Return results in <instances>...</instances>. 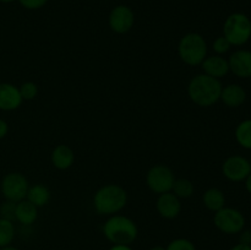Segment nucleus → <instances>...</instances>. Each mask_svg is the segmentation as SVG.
<instances>
[{
  "label": "nucleus",
  "instance_id": "f257e3e1",
  "mask_svg": "<svg viewBox=\"0 0 251 250\" xmlns=\"http://www.w3.org/2000/svg\"><path fill=\"white\" fill-rule=\"evenodd\" d=\"M222 87L221 80L203 73L198 74L189 81L188 96L194 104L201 108H208L220 102Z\"/></svg>",
  "mask_w": 251,
  "mask_h": 250
},
{
  "label": "nucleus",
  "instance_id": "f03ea898",
  "mask_svg": "<svg viewBox=\"0 0 251 250\" xmlns=\"http://www.w3.org/2000/svg\"><path fill=\"white\" fill-rule=\"evenodd\" d=\"M103 235L112 245H131L139 235V228L134 220L124 215L108 217L102 227Z\"/></svg>",
  "mask_w": 251,
  "mask_h": 250
},
{
  "label": "nucleus",
  "instance_id": "7ed1b4c3",
  "mask_svg": "<svg viewBox=\"0 0 251 250\" xmlns=\"http://www.w3.org/2000/svg\"><path fill=\"white\" fill-rule=\"evenodd\" d=\"M126 203V190L118 184H105L93 195V208L100 216L117 215Z\"/></svg>",
  "mask_w": 251,
  "mask_h": 250
},
{
  "label": "nucleus",
  "instance_id": "20e7f679",
  "mask_svg": "<svg viewBox=\"0 0 251 250\" xmlns=\"http://www.w3.org/2000/svg\"><path fill=\"white\" fill-rule=\"evenodd\" d=\"M208 46L205 37L198 32L184 34L178 43V55L184 64L189 66L201 65L208 55Z\"/></svg>",
  "mask_w": 251,
  "mask_h": 250
},
{
  "label": "nucleus",
  "instance_id": "39448f33",
  "mask_svg": "<svg viewBox=\"0 0 251 250\" xmlns=\"http://www.w3.org/2000/svg\"><path fill=\"white\" fill-rule=\"evenodd\" d=\"M232 47H242L251 38V20L244 12H233L223 22V34Z\"/></svg>",
  "mask_w": 251,
  "mask_h": 250
},
{
  "label": "nucleus",
  "instance_id": "423d86ee",
  "mask_svg": "<svg viewBox=\"0 0 251 250\" xmlns=\"http://www.w3.org/2000/svg\"><path fill=\"white\" fill-rule=\"evenodd\" d=\"M245 216L238 208L225 206L213 213V225L225 234H239L245 228Z\"/></svg>",
  "mask_w": 251,
  "mask_h": 250
},
{
  "label": "nucleus",
  "instance_id": "0eeeda50",
  "mask_svg": "<svg viewBox=\"0 0 251 250\" xmlns=\"http://www.w3.org/2000/svg\"><path fill=\"white\" fill-rule=\"evenodd\" d=\"M174 180H176L174 172L166 164H154L147 171V188L157 195L172 191Z\"/></svg>",
  "mask_w": 251,
  "mask_h": 250
},
{
  "label": "nucleus",
  "instance_id": "6e6552de",
  "mask_svg": "<svg viewBox=\"0 0 251 250\" xmlns=\"http://www.w3.org/2000/svg\"><path fill=\"white\" fill-rule=\"evenodd\" d=\"M28 188V180L20 172H10L5 174L0 183V190L4 199L12 202H19L26 199Z\"/></svg>",
  "mask_w": 251,
  "mask_h": 250
},
{
  "label": "nucleus",
  "instance_id": "1a4fd4ad",
  "mask_svg": "<svg viewBox=\"0 0 251 250\" xmlns=\"http://www.w3.org/2000/svg\"><path fill=\"white\" fill-rule=\"evenodd\" d=\"M109 28L117 34H125L132 29L135 25V14L127 5L120 4L113 7L108 17Z\"/></svg>",
  "mask_w": 251,
  "mask_h": 250
},
{
  "label": "nucleus",
  "instance_id": "9d476101",
  "mask_svg": "<svg viewBox=\"0 0 251 250\" xmlns=\"http://www.w3.org/2000/svg\"><path fill=\"white\" fill-rule=\"evenodd\" d=\"M251 173L250 159L247 157L233 154L225 159L222 163V174L226 179L234 183L244 181L245 178Z\"/></svg>",
  "mask_w": 251,
  "mask_h": 250
},
{
  "label": "nucleus",
  "instance_id": "9b49d317",
  "mask_svg": "<svg viewBox=\"0 0 251 250\" xmlns=\"http://www.w3.org/2000/svg\"><path fill=\"white\" fill-rule=\"evenodd\" d=\"M181 200L172 191L159 194L156 201V210L164 220H174L181 212Z\"/></svg>",
  "mask_w": 251,
  "mask_h": 250
},
{
  "label": "nucleus",
  "instance_id": "f8f14e48",
  "mask_svg": "<svg viewBox=\"0 0 251 250\" xmlns=\"http://www.w3.org/2000/svg\"><path fill=\"white\" fill-rule=\"evenodd\" d=\"M229 71L239 78L251 77V50L238 49L228 58Z\"/></svg>",
  "mask_w": 251,
  "mask_h": 250
},
{
  "label": "nucleus",
  "instance_id": "ddd939ff",
  "mask_svg": "<svg viewBox=\"0 0 251 250\" xmlns=\"http://www.w3.org/2000/svg\"><path fill=\"white\" fill-rule=\"evenodd\" d=\"M22 100L19 86L10 82H0V110L12 112L21 107Z\"/></svg>",
  "mask_w": 251,
  "mask_h": 250
},
{
  "label": "nucleus",
  "instance_id": "4468645a",
  "mask_svg": "<svg viewBox=\"0 0 251 250\" xmlns=\"http://www.w3.org/2000/svg\"><path fill=\"white\" fill-rule=\"evenodd\" d=\"M200 66L202 69L203 74L211 76V77L217 78V80L226 77L228 73H230L228 59L225 58L223 55H217V54L206 56L205 60L201 63Z\"/></svg>",
  "mask_w": 251,
  "mask_h": 250
},
{
  "label": "nucleus",
  "instance_id": "2eb2a0df",
  "mask_svg": "<svg viewBox=\"0 0 251 250\" xmlns=\"http://www.w3.org/2000/svg\"><path fill=\"white\" fill-rule=\"evenodd\" d=\"M220 100L228 108H239L247 100V91L238 83H229L222 87Z\"/></svg>",
  "mask_w": 251,
  "mask_h": 250
},
{
  "label": "nucleus",
  "instance_id": "dca6fc26",
  "mask_svg": "<svg viewBox=\"0 0 251 250\" xmlns=\"http://www.w3.org/2000/svg\"><path fill=\"white\" fill-rule=\"evenodd\" d=\"M51 164L59 171H66L75 163V152L65 144L56 145L51 151Z\"/></svg>",
  "mask_w": 251,
  "mask_h": 250
},
{
  "label": "nucleus",
  "instance_id": "f3484780",
  "mask_svg": "<svg viewBox=\"0 0 251 250\" xmlns=\"http://www.w3.org/2000/svg\"><path fill=\"white\" fill-rule=\"evenodd\" d=\"M38 218V208L29 202L28 200H24L16 202V210H15V221L25 227H29L33 225Z\"/></svg>",
  "mask_w": 251,
  "mask_h": 250
},
{
  "label": "nucleus",
  "instance_id": "a211bd4d",
  "mask_svg": "<svg viewBox=\"0 0 251 250\" xmlns=\"http://www.w3.org/2000/svg\"><path fill=\"white\" fill-rule=\"evenodd\" d=\"M50 190H49L48 186H46L44 184H33V185H29L28 191H27L26 200H28L29 202L33 203L37 208L44 207L46 205H48V202L50 201Z\"/></svg>",
  "mask_w": 251,
  "mask_h": 250
},
{
  "label": "nucleus",
  "instance_id": "6ab92c4d",
  "mask_svg": "<svg viewBox=\"0 0 251 250\" xmlns=\"http://www.w3.org/2000/svg\"><path fill=\"white\" fill-rule=\"evenodd\" d=\"M203 206L211 212H217L226 206V195L221 189L210 188L202 195Z\"/></svg>",
  "mask_w": 251,
  "mask_h": 250
},
{
  "label": "nucleus",
  "instance_id": "aec40b11",
  "mask_svg": "<svg viewBox=\"0 0 251 250\" xmlns=\"http://www.w3.org/2000/svg\"><path fill=\"white\" fill-rule=\"evenodd\" d=\"M234 136L239 146L245 150H251V119L243 120L237 125Z\"/></svg>",
  "mask_w": 251,
  "mask_h": 250
},
{
  "label": "nucleus",
  "instance_id": "412c9836",
  "mask_svg": "<svg viewBox=\"0 0 251 250\" xmlns=\"http://www.w3.org/2000/svg\"><path fill=\"white\" fill-rule=\"evenodd\" d=\"M194 191H195V186H194L193 181L190 179L186 178H176L172 188V193L176 196H178L180 200L183 199H189L193 196Z\"/></svg>",
  "mask_w": 251,
  "mask_h": 250
},
{
  "label": "nucleus",
  "instance_id": "4be33fe9",
  "mask_svg": "<svg viewBox=\"0 0 251 250\" xmlns=\"http://www.w3.org/2000/svg\"><path fill=\"white\" fill-rule=\"evenodd\" d=\"M16 235V227L14 222L5 218H0V248L11 245Z\"/></svg>",
  "mask_w": 251,
  "mask_h": 250
},
{
  "label": "nucleus",
  "instance_id": "5701e85b",
  "mask_svg": "<svg viewBox=\"0 0 251 250\" xmlns=\"http://www.w3.org/2000/svg\"><path fill=\"white\" fill-rule=\"evenodd\" d=\"M20 95L24 100H33L38 96V86L33 81H26L19 86Z\"/></svg>",
  "mask_w": 251,
  "mask_h": 250
},
{
  "label": "nucleus",
  "instance_id": "b1692460",
  "mask_svg": "<svg viewBox=\"0 0 251 250\" xmlns=\"http://www.w3.org/2000/svg\"><path fill=\"white\" fill-rule=\"evenodd\" d=\"M166 250H198L188 238H176L166 245Z\"/></svg>",
  "mask_w": 251,
  "mask_h": 250
},
{
  "label": "nucleus",
  "instance_id": "393cba45",
  "mask_svg": "<svg viewBox=\"0 0 251 250\" xmlns=\"http://www.w3.org/2000/svg\"><path fill=\"white\" fill-rule=\"evenodd\" d=\"M230 48H232V44L225 36L217 37L212 43V49L217 55H225L230 50Z\"/></svg>",
  "mask_w": 251,
  "mask_h": 250
},
{
  "label": "nucleus",
  "instance_id": "a878e982",
  "mask_svg": "<svg viewBox=\"0 0 251 250\" xmlns=\"http://www.w3.org/2000/svg\"><path fill=\"white\" fill-rule=\"evenodd\" d=\"M15 210H16V202L5 200L0 205V218H5L14 222L15 221Z\"/></svg>",
  "mask_w": 251,
  "mask_h": 250
},
{
  "label": "nucleus",
  "instance_id": "bb28decb",
  "mask_svg": "<svg viewBox=\"0 0 251 250\" xmlns=\"http://www.w3.org/2000/svg\"><path fill=\"white\" fill-rule=\"evenodd\" d=\"M17 1L26 10H39L46 6L49 0H17Z\"/></svg>",
  "mask_w": 251,
  "mask_h": 250
},
{
  "label": "nucleus",
  "instance_id": "cd10ccee",
  "mask_svg": "<svg viewBox=\"0 0 251 250\" xmlns=\"http://www.w3.org/2000/svg\"><path fill=\"white\" fill-rule=\"evenodd\" d=\"M239 243L240 244L247 245L251 244V230H247L244 228V229L239 233Z\"/></svg>",
  "mask_w": 251,
  "mask_h": 250
},
{
  "label": "nucleus",
  "instance_id": "c85d7f7f",
  "mask_svg": "<svg viewBox=\"0 0 251 250\" xmlns=\"http://www.w3.org/2000/svg\"><path fill=\"white\" fill-rule=\"evenodd\" d=\"M7 132H9V124H7L6 120L0 118V140L6 137Z\"/></svg>",
  "mask_w": 251,
  "mask_h": 250
},
{
  "label": "nucleus",
  "instance_id": "c756f323",
  "mask_svg": "<svg viewBox=\"0 0 251 250\" xmlns=\"http://www.w3.org/2000/svg\"><path fill=\"white\" fill-rule=\"evenodd\" d=\"M229 250H251V247H250V245L240 244V243H238V244L233 245V247L230 248Z\"/></svg>",
  "mask_w": 251,
  "mask_h": 250
},
{
  "label": "nucleus",
  "instance_id": "7c9ffc66",
  "mask_svg": "<svg viewBox=\"0 0 251 250\" xmlns=\"http://www.w3.org/2000/svg\"><path fill=\"white\" fill-rule=\"evenodd\" d=\"M109 250H132L131 245H112Z\"/></svg>",
  "mask_w": 251,
  "mask_h": 250
},
{
  "label": "nucleus",
  "instance_id": "2f4dec72",
  "mask_svg": "<svg viewBox=\"0 0 251 250\" xmlns=\"http://www.w3.org/2000/svg\"><path fill=\"white\" fill-rule=\"evenodd\" d=\"M244 185H245V189H247L248 193L251 194V173L247 176V178H245Z\"/></svg>",
  "mask_w": 251,
  "mask_h": 250
},
{
  "label": "nucleus",
  "instance_id": "473e14b6",
  "mask_svg": "<svg viewBox=\"0 0 251 250\" xmlns=\"http://www.w3.org/2000/svg\"><path fill=\"white\" fill-rule=\"evenodd\" d=\"M150 250H166V247H163V245H153V247L151 248Z\"/></svg>",
  "mask_w": 251,
  "mask_h": 250
},
{
  "label": "nucleus",
  "instance_id": "72a5a7b5",
  "mask_svg": "<svg viewBox=\"0 0 251 250\" xmlns=\"http://www.w3.org/2000/svg\"><path fill=\"white\" fill-rule=\"evenodd\" d=\"M0 250H20V249H17L16 247H14V245H7V247L0 248Z\"/></svg>",
  "mask_w": 251,
  "mask_h": 250
},
{
  "label": "nucleus",
  "instance_id": "f704fd0d",
  "mask_svg": "<svg viewBox=\"0 0 251 250\" xmlns=\"http://www.w3.org/2000/svg\"><path fill=\"white\" fill-rule=\"evenodd\" d=\"M16 1V0H0V2L1 4H11V2Z\"/></svg>",
  "mask_w": 251,
  "mask_h": 250
},
{
  "label": "nucleus",
  "instance_id": "c9c22d12",
  "mask_svg": "<svg viewBox=\"0 0 251 250\" xmlns=\"http://www.w3.org/2000/svg\"><path fill=\"white\" fill-rule=\"evenodd\" d=\"M250 163H251V157H250Z\"/></svg>",
  "mask_w": 251,
  "mask_h": 250
},
{
  "label": "nucleus",
  "instance_id": "e433bc0d",
  "mask_svg": "<svg viewBox=\"0 0 251 250\" xmlns=\"http://www.w3.org/2000/svg\"><path fill=\"white\" fill-rule=\"evenodd\" d=\"M250 247H251V244H250Z\"/></svg>",
  "mask_w": 251,
  "mask_h": 250
}]
</instances>
